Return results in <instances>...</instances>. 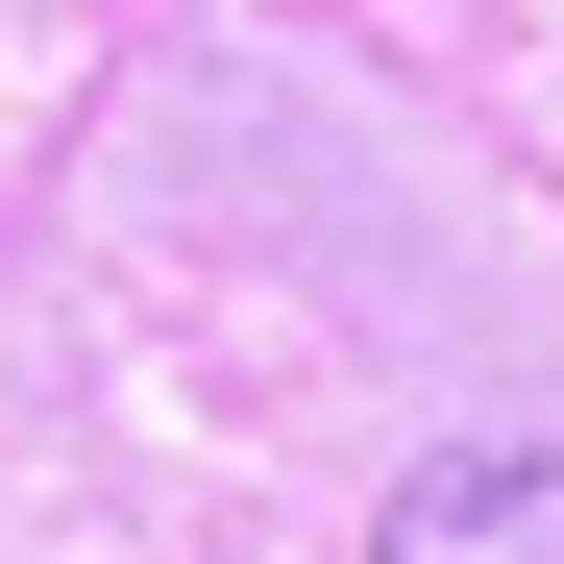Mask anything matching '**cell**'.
I'll list each match as a JSON object with an SVG mask.
<instances>
[{"instance_id":"obj_1","label":"cell","mask_w":564,"mask_h":564,"mask_svg":"<svg viewBox=\"0 0 564 564\" xmlns=\"http://www.w3.org/2000/svg\"><path fill=\"white\" fill-rule=\"evenodd\" d=\"M368 564H564V442H466V466H417Z\"/></svg>"}]
</instances>
